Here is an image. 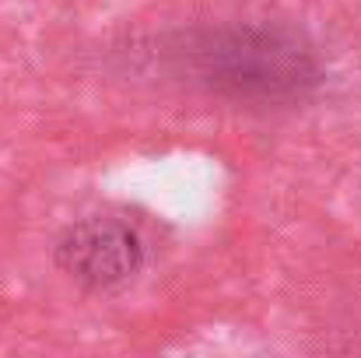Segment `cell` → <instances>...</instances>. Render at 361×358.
Instances as JSON below:
<instances>
[{
    "instance_id": "6da1fadb",
    "label": "cell",
    "mask_w": 361,
    "mask_h": 358,
    "mask_svg": "<svg viewBox=\"0 0 361 358\" xmlns=\"http://www.w3.org/2000/svg\"><path fill=\"white\" fill-rule=\"evenodd\" d=\"M190 81L245 106H295L323 85L316 46L288 25H221L186 35Z\"/></svg>"
},
{
    "instance_id": "7a4b0ae2",
    "label": "cell",
    "mask_w": 361,
    "mask_h": 358,
    "mask_svg": "<svg viewBox=\"0 0 361 358\" xmlns=\"http://www.w3.org/2000/svg\"><path fill=\"white\" fill-rule=\"evenodd\" d=\"M56 270L85 292H120L144 270V242L133 225L109 215L71 222L53 242Z\"/></svg>"
}]
</instances>
